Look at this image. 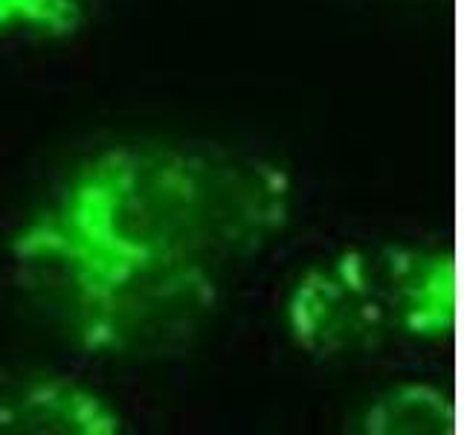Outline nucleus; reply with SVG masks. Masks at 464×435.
Returning a JSON list of instances; mask_svg holds the SVG:
<instances>
[{
  "label": "nucleus",
  "mask_w": 464,
  "mask_h": 435,
  "mask_svg": "<svg viewBox=\"0 0 464 435\" xmlns=\"http://www.w3.org/2000/svg\"><path fill=\"white\" fill-rule=\"evenodd\" d=\"M287 215L265 160L198 145H120L91 157L12 244L29 290L91 348L145 352L192 331L221 273Z\"/></svg>",
  "instance_id": "nucleus-1"
},
{
  "label": "nucleus",
  "mask_w": 464,
  "mask_h": 435,
  "mask_svg": "<svg viewBox=\"0 0 464 435\" xmlns=\"http://www.w3.org/2000/svg\"><path fill=\"white\" fill-rule=\"evenodd\" d=\"M0 430L113 435L122 430V418L91 389L67 381H38L0 403Z\"/></svg>",
  "instance_id": "nucleus-3"
},
{
  "label": "nucleus",
  "mask_w": 464,
  "mask_h": 435,
  "mask_svg": "<svg viewBox=\"0 0 464 435\" xmlns=\"http://www.w3.org/2000/svg\"><path fill=\"white\" fill-rule=\"evenodd\" d=\"M82 24V0H0V38H70Z\"/></svg>",
  "instance_id": "nucleus-5"
},
{
  "label": "nucleus",
  "mask_w": 464,
  "mask_h": 435,
  "mask_svg": "<svg viewBox=\"0 0 464 435\" xmlns=\"http://www.w3.org/2000/svg\"><path fill=\"white\" fill-rule=\"evenodd\" d=\"M453 406L441 389L427 383H410L386 392L369 406L362 418V432L406 435V432H450Z\"/></svg>",
  "instance_id": "nucleus-4"
},
{
  "label": "nucleus",
  "mask_w": 464,
  "mask_h": 435,
  "mask_svg": "<svg viewBox=\"0 0 464 435\" xmlns=\"http://www.w3.org/2000/svg\"><path fill=\"white\" fill-rule=\"evenodd\" d=\"M453 328L447 256L406 244L345 250L302 276L287 299V331L314 357L372 352L386 337L441 343Z\"/></svg>",
  "instance_id": "nucleus-2"
}]
</instances>
